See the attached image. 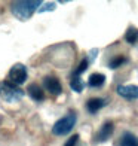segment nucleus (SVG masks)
<instances>
[{
	"label": "nucleus",
	"instance_id": "1",
	"mask_svg": "<svg viewBox=\"0 0 138 146\" xmlns=\"http://www.w3.org/2000/svg\"><path fill=\"white\" fill-rule=\"evenodd\" d=\"M39 6H42L40 0H16L11 3L9 8L15 18L19 21H27L36 11H39Z\"/></svg>",
	"mask_w": 138,
	"mask_h": 146
},
{
	"label": "nucleus",
	"instance_id": "2",
	"mask_svg": "<svg viewBox=\"0 0 138 146\" xmlns=\"http://www.w3.org/2000/svg\"><path fill=\"white\" fill-rule=\"evenodd\" d=\"M24 97V91L16 87V85L11 84L8 81L0 82V98L6 103H15L19 102Z\"/></svg>",
	"mask_w": 138,
	"mask_h": 146
},
{
	"label": "nucleus",
	"instance_id": "3",
	"mask_svg": "<svg viewBox=\"0 0 138 146\" xmlns=\"http://www.w3.org/2000/svg\"><path fill=\"white\" fill-rule=\"evenodd\" d=\"M76 121H77V115L74 113V112H68L65 116H62L61 119H58V121L54 124V127H52V134H55V136H67L68 133L74 128Z\"/></svg>",
	"mask_w": 138,
	"mask_h": 146
},
{
	"label": "nucleus",
	"instance_id": "4",
	"mask_svg": "<svg viewBox=\"0 0 138 146\" xmlns=\"http://www.w3.org/2000/svg\"><path fill=\"white\" fill-rule=\"evenodd\" d=\"M28 78V72H27V67L22 64V63H16L11 67L9 73H8V82L16 85V87H19V85H22L25 81H27Z\"/></svg>",
	"mask_w": 138,
	"mask_h": 146
},
{
	"label": "nucleus",
	"instance_id": "5",
	"mask_svg": "<svg viewBox=\"0 0 138 146\" xmlns=\"http://www.w3.org/2000/svg\"><path fill=\"white\" fill-rule=\"evenodd\" d=\"M43 88L49 92L51 96H60L62 92L61 82L55 76H45L43 78Z\"/></svg>",
	"mask_w": 138,
	"mask_h": 146
},
{
	"label": "nucleus",
	"instance_id": "6",
	"mask_svg": "<svg viewBox=\"0 0 138 146\" xmlns=\"http://www.w3.org/2000/svg\"><path fill=\"white\" fill-rule=\"evenodd\" d=\"M113 131H114V125L113 122H104L101 125V128L98 130V133L95 134V142L97 143H103V142H106L108 140V139L111 137V134H113Z\"/></svg>",
	"mask_w": 138,
	"mask_h": 146
},
{
	"label": "nucleus",
	"instance_id": "7",
	"mask_svg": "<svg viewBox=\"0 0 138 146\" xmlns=\"http://www.w3.org/2000/svg\"><path fill=\"white\" fill-rule=\"evenodd\" d=\"M116 92L123 98L128 100H135L138 98V87L137 85H119L116 88Z\"/></svg>",
	"mask_w": 138,
	"mask_h": 146
},
{
	"label": "nucleus",
	"instance_id": "8",
	"mask_svg": "<svg viewBox=\"0 0 138 146\" xmlns=\"http://www.w3.org/2000/svg\"><path fill=\"white\" fill-rule=\"evenodd\" d=\"M27 92H28V96H30L31 100H34V102H37V103H40V102L45 100V90H42L37 84L28 85Z\"/></svg>",
	"mask_w": 138,
	"mask_h": 146
},
{
	"label": "nucleus",
	"instance_id": "9",
	"mask_svg": "<svg viewBox=\"0 0 138 146\" xmlns=\"http://www.w3.org/2000/svg\"><path fill=\"white\" fill-rule=\"evenodd\" d=\"M107 104L106 98H100V97H95V98H89L86 102V109L89 113H97L100 109H103L104 106Z\"/></svg>",
	"mask_w": 138,
	"mask_h": 146
},
{
	"label": "nucleus",
	"instance_id": "10",
	"mask_svg": "<svg viewBox=\"0 0 138 146\" xmlns=\"http://www.w3.org/2000/svg\"><path fill=\"white\" fill-rule=\"evenodd\" d=\"M117 146H138V139H137L135 134L126 131V133H123L122 137L119 139Z\"/></svg>",
	"mask_w": 138,
	"mask_h": 146
},
{
	"label": "nucleus",
	"instance_id": "11",
	"mask_svg": "<svg viewBox=\"0 0 138 146\" xmlns=\"http://www.w3.org/2000/svg\"><path fill=\"white\" fill-rule=\"evenodd\" d=\"M106 84V76L103 73H92L88 79V87L91 88H101Z\"/></svg>",
	"mask_w": 138,
	"mask_h": 146
},
{
	"label": "nucleus",
	"instance_id": "12",
	"mask_svg": "<svg viewBox=\"0 0 138 146\" xmlns=\"http://www.w3.org/2000/svg\"><path fill=\"white\" fill-rule=\"evenodd\" d=\"M70 87L71 90H73L74 92H82L83 88H85V84L82 81V78L80 75H77V73H71V76H70Z\"/></svg>",
	"mask_w": 138,
	"mask_h": 146
},
{
	"label": "nucleus",
	"instance_id": "13",
	"mask_svg": "<svg viewBox=\"0 0 138 146\" xmlns=\"http://www.w3.org/2000/svg\"><path fill=\"white\" fill-rule=\"evenodd\" d=\"M125 40L129 45H134L135 48H138V29L135 27H129L125 33Z\"/></svg>",
	"mask_w": 138,
	"mask_h": 146
},
{
	"label": "nucleus",
	"instance_id": "14",
	"mask_svg": "<svg viewBox=\"0 0 138 146\" xmlns=\"http://www.w3.org/2000/svg\"><path fill=\"white\" fill-rule=\"evenodd\" d=\"M126 63H128V58L119 55V57H114V58H111V60H110L108 67H110V69H117V67H120V66L126 64Z\"/></svg>",
	"mask_w": 138,
	"mask_h": 146
},
{
	"label": "nucleus",
	"instance_id": "15",
	"mask_svg": "<svg viewBox=\"0 0 138 146\" xmlns=\"http://www.w3.org/2000/svg\"><path fill=\"white\" fill-rule=\"evenodd\" d=\"M88 67H89V61H88V58H85V60H82V61H80V64H79V67L74 70V73H77V75L82 76V73L86 70Z\"/></svg>",
	"mask_w": 138,
	"mask_h": 146
},
{
	"label": "nucleus",
	"instance_id": "16",
	"mask_svg": "<svg viewBox=\"0 0 138 146\" xmlns=\"http://www.w3.org/2000/svg\"><path fill=\"white\" fill-rule=\"evenodd\" d=\"M43 6L39 8V12H49V11H55L57 5L55 3H42Z\"/></svg>",
	"mask_w": 138,
	"mask_h": 146
},
{
	"label": "nucleus",
	"instance_id": "17",
	"mask_svg": "<svg viewBox=\"0 0 138 146\" xmlns=\"http://www.w3.org/2000/svg\"><path fill=\"white\" fill-rule=\"evenodd\" d=\"M77 142H79V134H74V136H71L67 142H65V145L64 146H76L77 145Z\"/></svg>",
	"mask_w": 138,
	"mask_h": 146
}]
</instances>
